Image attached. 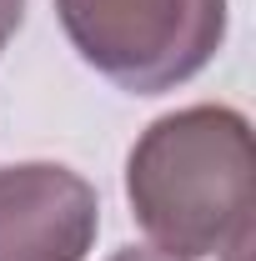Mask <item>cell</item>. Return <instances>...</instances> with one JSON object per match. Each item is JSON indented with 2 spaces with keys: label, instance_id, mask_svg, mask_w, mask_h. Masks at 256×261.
Wrapping results in <instances>:
<instances>
[{
  "label": "cell",
  "instance_id": "1",
  "mask_svg": "<svg viewBox=\"0 0 256 261\" xmlns=\"http://www.w3.org/2000/svg\"><path fill=\"white\" fill-rule=\"evenodd\" d=\"M251 176V121L231 106H186L131 146L126 196L156 251L201 261L246 246Z\"/></svg>",
  "mask_w": 256,
  "mask_h": 261
},
{
  "label": "cell",
  "instance_id": "2",
  "mask_svg": "<svg viewBox=\"0 0 256 261\" xmlns=\"http://www.w3.org/2000/svg\"><path fill=\"white\" fill-rule=\"evenodd\" d=\"M75 56L136 96L201 75L226 40V0H56Z\"/></svg>",
  "mask_w": 256,
  "mask_h": 261
},
{
  "label": "cell",
  "instance_id": "3",
  "mask_svg": "<svg viewBox=\"0 0 256 261\" xmlns=\"http://www.w3.org/2000/svg\"><path fill=\"white\" fill-rule=\"evenodd\" d=\"M100 231L96 186L56 161L0 171V261H86Z\"/></svg>",
  "mask_w": 256,
  "mask_h": 261
},
{
  "label": "cell",
  "instance_id": "4",
  "mask_svg": "<svg viewBox=\"0 0 256 261\" xmlns=\"http://www.w3.org/2000/svg\"><path fill=\"white\" fill-rule=\"evenodd\" d=\"M20 15H25V0H0V50H5V40L20 31Z\"/></svg>",
  "mask_w": 256,
  "mask_h": 261
},
{
  "label": "cell",
  "instance_id": "5",
  "mask_svg": "<svg viewBox=\"0 0 256 261\" xmlns=\"http://www.w3.org/2000/svg\"><path fill=\"white\" fill-rule=\"evenodd\" d=\"M111 261H181V256H166V251H156V246H121Z\"/></svg>",
  "mask_w": 256,
  "mask_h": 261
}]
</instances>
